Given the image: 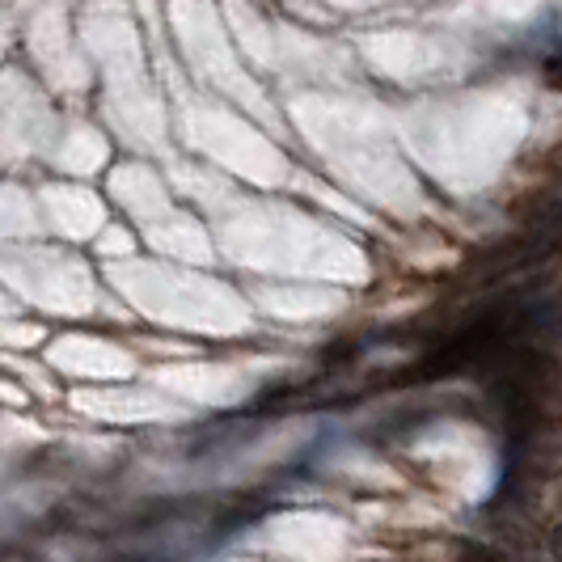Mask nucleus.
<instances>
[{"label":"nucleus","instance_id":"f257e3e1","mask_svg":"<svg viewBox=\"0 0 562 562\" xmlns=\"http://www.w3.org/2000/svg\"><path fill=\"white\" fill-rule=\"evenodd\" d=\"M559 512H562V486H559Z\"/></svg>","mask_w":562,"mask_h":562}]
</instances>
